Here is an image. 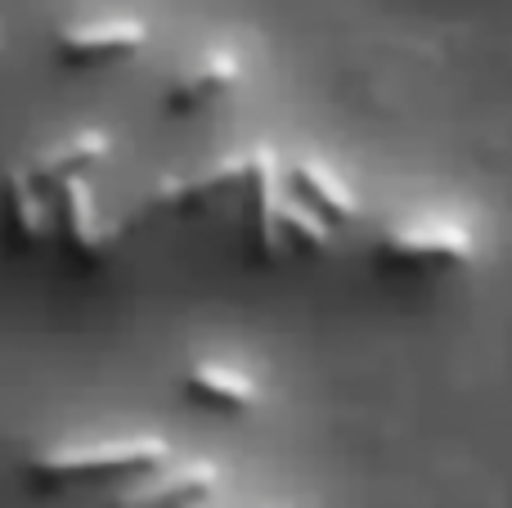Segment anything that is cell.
Wrapping results in <instances>:
<instances>
[{
  "instance_id": "obj_10",
  "label": "cell",
  "mask_w": 512,
  "mask_h": 508,
  "mask_svg": "<svg viewBox=\"0 0 512 508\" xmlns=\"http://www.w3.org/2000/svg\"><path fill=\"white\" fill-rule=\"evenodd\" d=\"M292 185H297L292 194L306 198V203L315 207L324 221H333V225H351V221H360V216H364L355 189L346 185L337 171H328L324 162H315V158H306V162H297V167H292Z\"/></svg>"
},
{
  "instance_id": "obj_7",
  "label": "cell",
  "mask_w": 512,
  "mask_h": 508,
  "mask_svg": "<svg viewBox=\"0 0 512 508\" xmlns=\"http://www.w3.org/2000/svg\"><path fill=\"white\" fill-rule=\"evenodd\" d=\"M248 203H252V239L261 257H279L288 243L279 230V207H283V176H279V158L265 144H252V171H248Z\"/></svg>"
},
{
  "instance_id": "obj_9",
  "label": "cell",
  "mask_w": 512,
  "mask_h": 508,
  "mask_svg": "<svg viewBox=\"0 0 512 508\" xmlns=\"http://www.w3.org/2000/svg\"><path fill=\"white\" fill-rule=\"evenodd\" d=\"M104 158H108V135L104 131H77L59 144H45V149L36 153L32 162H23V167H27V176L50 194L54 185H63V180H72V176H86V171Z\"/></svg>"
},
{
  "instance_id": "obj_6",
  "label": "cell",
  "mask_w": 512,
  "mask_h": 508,
  "mask_svg": "<svg viewBox=\"0 0 512 508\" xmlns=\"http://www.w3.org/2000/svg\"><path fill=\"white\" fill-rule=\"evenodd\" d=\"M149 41V27L140 18H99V23H72L59 32V54L68 63H104L135 54Z\"/></svg>"
},
{
  "instance_id": "obj_13",
  "label": "cell",
  "mask_w": 512,
  "mask_h": 508,
  "mask_svg": "<svg viewBox=\"0 0 512 508\" xmlns=\"http://www.w3.org/2000/svg\"><path fill=\"white\" fill-rule=\"evenodd\" d=\"M279 230H283V243H306V248H315V252L333 248V239H337V225L324 221V216H319L315 207L306 203V198L292 194V189L283 194Z\"/></svg>"
},
{
  "instance_id": "obj_5",
  "label": "cell",
  "mask_w": 512,
  "mask_h": 508,
  "mask_svg": "<svg viewBox=\"0 0 512 508\" xmlns=\"http://www.w3.org/2000/svg\"><path fill=\"white\" fill-rule=\"evenodd\" d=\"M50 212H54V230H59L63 248H72L77 257H104L117 243V234H122V225L104 216V207H99L86 176H72L63 185H54Z\"/></svg>"
},
{
  "instance_id": "obj_4",
  "label": "cell",
  "mask_w": 512,
  "mask_h": 508,
  "mask_svg": "<svg viewBox=\"0 0 512 508\" xmlns=\"http://www.w3.org/2000/svg\"><path fill=\"white\" fill-rule=\"evenodd\" d=\"M221 486V473L203 459H189V464H162L144 468L122 495H117L113 508H194V504H207Z\"/></svg>"
},
{
  "instance_id": "obj_8",
  "label": "cell",
  "mask_w": 512,
  "mask_h": 508,
  "mask_svg": "<svg viewBox=\"0 0 512 508\" xmlns=\"http://www.w3.org/2000/svg\"><path fill=\"white\" fill-rule=\"evenodd\" d=\"M239 81V54L230 50H207L198 54L194 63H185V68L171 77L167 86V108L171 113H189V108H207L216 104V99L225 95V90Z\"/></svg>"
},
{
  "instance_id": "obj_12",
  "label": "cell",
  "mask_w": 512,
  "mask_h": 508,
  "mask_svg": "<svg viewBox=\"0 0 512 508\" xmlns=\"http://www.w3.org/2000/svg\"><path fill=\"white\" fill-rule=\"evenodd\" d=\"M185 387L198 396V401L221 405V410H252V405L261 401L252 378L234 374V369H225V365H198V369H189Z\"/></svg>"
},
{
  "instance_id": "obj_11",
  "label": "cell",
  "mask_w": 512,
  "mask_h": 508,
  "mask_svg": "<svg viewBox=\"0 0 512 508\" xmlns=\"http://www.w3.org/2000/svg\"><path fill=\"white\" fill-rule=\"evenodd\" d=\"M5 216L18 243H45L54 234L50 194L27 176V167H9L5 176Z\"/></svg>"
},
{
  "instance_id": "obj_2",
  "label": "cell",
  "mask_w": 512,
  "mask_h": 508,
  "mask_svg": "<svg viewBox=\"0 0 512 508\" xmlns=\"http://www.w3.org/2000/svg\"><path fill=\"white\" fill-rule=\"evenodd\" d=\"M248 171H252V149L225 153V158H212L194 171H180V176H162L158 185L149 189V198L140 203V216L212 207V203H221V198H230L234 189L248 185Z\"/></svg>"
},
{
  "instance_id": "obj_3",
  "label": "cell",
  "mask_w": 512,
  "mask_h": 508,
  "mask_svg": "<svg viewBox=\"0 0 512 508\" xmlns=\"http://www.w3.org/2000/svg\"><path fill=\"white\" fill-rule=\"evenodd\" d=\"M472 230L441 216H405V221L382 225L378 252L396 266H463L472 261Z\"/></svg>"
},
{
  "instance_id": "obj_1",
  "label": "cell",
  "mask_w": 512,
  "mask_h": 508,
  "mask_svg": "<svg viewBox=\"0 0 512 508\" xmlns=\"http://www.w3.org/2000/svg\"><path fill=\"white\" fill-rule=\"evenodd\" d=\"M171 459L167 441L149 432H126V437H95V441H63L41 455H32L27 477L36 486H68L86 477H113V473H144V468Z\"/></svg>"
}]
</instances>
